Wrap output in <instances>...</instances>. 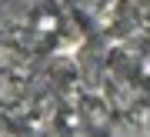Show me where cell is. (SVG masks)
I'll return each mask as SVG.
<instances>
[{
  "label": "cell",
  "instance_id": "6da1fadb",
  "mask_svg": "<svg viewBox=\"0 0 150 137\" xmlns=\"http://www.w3.org/2000/svg\"><path fill=\"white\" fill-rule=\"evenodd\" d=\"M140 74H144V77L150 80V54H147V57H144V64H140Z\"/></svg>",
  "mask_w": 150,
  "mask_h": 137
}]
</instances>
